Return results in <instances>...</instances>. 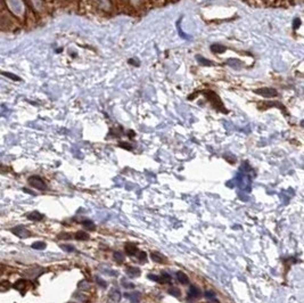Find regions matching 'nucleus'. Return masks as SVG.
<instances>
[{
  "instance_id": "dca6fc26",
  "label": "nucleus",
  "mask_w": 304,
  "mask_h": 303,
  "mask_svg": "<svg viewBox=\"0 0 304 303\" xmlns=\"http://www.w3.org/2000/svg\"><path fill=\"white\" fill-rule=\"evenodd\" d=\"M27 219L32 220V221H40V220L43 219V214L38 212V211H33V212L27 214Z\"/></svg>"
},
{
  "instance_id": "7ed1b4c3",
  "label": "nucleus",
  "mask_w": 304,
  "mask_h": 303,
  "mask_svg": "<svg viewBox=\"0 0 304 303\" xmlns=\"http://www.w3.org/2000/svg\"><path fill=\"white\" fill-rule=\"evenodd\" d=\"M29 285H31L29 280L20 279V280H17L16 283L14 284V288H15V290H17L18 292H21V293H22V295H23V294L26 292L27 288H29Z\"/></svg>"
},
{
  "instance_id": "9d476101",
  "label": "nucleus",
  "mask_w": 304,
  "mask_h": 303,
  "mask_svg": "<svg viewBox=\"0 0 304 303\" xmlns=\"http://www.w3.org/2000/svg\"><path fill=\"white\" fill-rule=\"evenodd\" d=\"M256 93H260L264 97H273L277 95V92L273 89H269V88H264V89H259L256 90Z\"/></svg>"
},
{
  "instance_id": "6ab92c4d",
  "label": "nucleus",
  "mask_w": 304,
  "mask_h": 303,
  "mask_svg": "<svg viewBox=\"0 0 304 303\" xmlns=\"http://www.w3.org/2000/svg\"><path fill=\"white\" fill-rule=\"evenodd\" d=\"M211 50L214 54H221V53H223V51H225L226 48L223 46H221V45H212Z\"/></svg>"
},
{
  "instance_id": "4be33fe9",
  "label": "nucleus",
  "mask_w": 304,
  "mask_h": 303,
  "mask_svg": "<svg viewBox=\"0 0 304 303\" xmlns=\"http://www.w3.org/2000/svg\"><path fill=\"white\" fill-rule=\"evenodd\" d=\"M113 258H114V260H115L117 263H122L123 261H124V257H123V254L121 253V252H114L113 253Z\"/></svg>"
},
{
  "instance_id": "4468645a",
  "label": "nucleus",
  "mask_w": 304,
  "mask_h": 303,
  "mask_svg": "<svg viewBox=\"0 0 304 303\" xmlns=\"http://www.w3.org/2000/svg\"><path fill=\"white\" fill-rule=\"evenodd\" d=\"M177 278H178L179 283H181L182 285H188L189 284L188 276H187L185 272H182V271H178V272H177Z\"/></svg>"
},
{
  "instance_id": "473e14b6",
  "label": "nucleus",
  "mask_w": 304,
  "mask_h": 303,
  "mask_svg": "<svg viewBox=\"0 0 304 303\" xmlns=\"http://www.w3.org/2000/svg\"><path fill=\"white\" fill-rule=\"evenodd\" d=\"M69 303H72V302H69Z\"/></svg>"
},
{
  "instance_id": "393cba45",
  "label": "nucleus",
  "mask_w": 304,
  "mask_h": 303,
  "mask_svg": "<svg viewBox=\"0 0 304 303\" xmlns=\"http://www.w3.org/2000/svg\"><path fill=\"white\" fill-rule=\"evenodd\" d=\"M138 260L140 262H146L147 261V253L146 252H139L138 254Z\"/></svg>"
},
{
  "instance_id": "c756f323",
  "label": "nucleus",
  "mask_w": 304,
  "mask_h": 303,
  "mask_svg": "<svg viewBox=\"0 0 304 303\" xmlns=\"http://www.w3.org/2000/svg\"><path fill=\"white\" fill-rule=\"evenodd\" d=\"M79 287H80V288H82V290H89V288H90L89 284L87 283V282H81V283H80V285H79Z\"/></svg>"
},
{
  "instance_id": "2f4dec72",
  "label": "nucleus",
  "mask_w": 304,
  "mask_h": 303,
  "mask_svg": "<svg viewBox=\"0 0 304 303\" xmlns=\"http://www.w3.org/2000/svg\"><path fill=\"white\" fill-rule=\"evenodd\" d=\"M3 74H5V75H7V77H8V78H12V79H14V80H15V81H18V80H20L18 78L15 77V75H13V74H8V73H3Z\"/></svg>"
},
{
  "instance_id": "412c9836",
  "label": "nucleus",
  "mask_w": 304,
  "mask_h": 303,
  "mask_svg": "<svg viewBox=\"0 0 304 303\" xmlns=\"http://www.w3.org/2000/svg\"><path fill=\"white\" fill-rule=\"evenodd\" d=\"M10 287H12V284H10L8 280H2V282L0 283V291H1V292H6L7 290H9Z\"/></svg>"
},
{
  "instance_id": "f3484780",
  "label": "nucleus",
  "mask_w": 304,
  "mask_h": 303,
  "mask_svg": "<svg viewBox=\"0 0 304 303\" xmlns=\"http://www.w3.org/2000/svg\"><path fill=\"white\" fill-rule=\"evenodd\" d=\"M82 226L86 230H95L96 229V225H95L91 220H83Z\"/></svg>"
},
{
  "instance_id": "2eb2a0df",
  "label": "nucleus",
  "mask_w": 304,
  "mask_h": 303,
  "mask_svg": "<svg viewBox=\"0 0 304 303\" xmlns=\"http://www.w3.org/2000/svg\"><path fill=\"white\" fill-rule=\"evenodd\" d=\"M124 296L126 299H129L132 303H138L139 300H140V293L139 292H135V293H126Z\"/></svg>"
},
{
  "instance_id": "aec40b11",
  "label": "nucleus",
  "mask_w": 304,
  "mask_h": 303,
  "mask_svg": "<svg viewBox=\"0 0 304 303\" xmlns=\"http://www.w3.org/2000/svg\"><path fill=\"white\" fill-rule=\"evenodd\" d=\"M172 280V277L170 276L169 273L162 272V275L159 276V283H170Z\"/></svg>"
},
{
  "instance_id": "a878e982",
  "label": "nucleus",
  "mask_w": 304,
  "mask_h": 303,
  "mask_svg": "<svg viewBox=\"0 0 304 303\" xmlns=\"http://www.w3.org/2000/svg\"><path fill=\"white\" fill-rule=\"evenodd\" d=\"M96 282H97V284H98L99 286L102 287V288H106V287H107V283H106L105 280H102L99 276L96 277Z\"/></svg>"
},
{
  "instance_id": "bb28decb",
  "label": "nucleus",
  "mask_w": 304,
  "mask_h": 303,
  "mask_svg": "<svg viewBox=\"0 0 304 303\" xmlns=\"http://www.w3.org/2000/svg\"><path fill=\"white\" fill-rule=\"evenodd\" d=\"M205 296L207 297V299H211V300H215V293L214 292H212V291H206L205 292Z\"/></svg>"
},
{
  "instance_id": "423d86ee",
  "label": "nucleus",
  "mask_w": 304,
  "mask_h": 303,
  "mask_svg": "<svg viewBox=\"0 0 304 303\" xmlns=\"http://www.w3.org/2000/svg\"><path fill=\"white\" fill-rule=\"evenodd\" d=\"M42 272H45V269L41 268L40 266H33V267H31L30 269L26 270V275L30 277H38Z\"/></svg>"
},
{
  "instance_id": "20e7f679",
  "label": "nucleus",
  "mask_w": 304,
  "mask_h": 303,
  "mask_svg": "<svg viewBox=\"0 0 304 303\" xmlns=\"http://www.w3.org/2000/svg\"><path fill=\"white\" fill-rule=\"evenodd\" d=\"M8 5H9L10 9L14 13L21 14L23 12V2L22 0H8Z\"/></svg>"
},
{
  "instance_id": "f03ea898",
  "label": "nucleus",
  "mask_w": 304,
  "mask_h": 303,
  "mask_svg": "<svg viewBox=\"0 0 304 303\" xmlns=\"http://www.w3.org/2000/svg\"><path fill=\"white\" fill-rule=\"evenodd\" d=\"M12 233L20 238H27L31 236V231L24 226H17L12 228Z\"/></svg>"
},
{
  "instance_id": "1a4fd4ad",
  "label": "nucleus",
  "mask_w": 304,
  "mask_h": 303,
  "mask_svg": "<svg viewBox=\"0 0 304 303\" xmlns=\"http://www.w3.org/2000/svg\"><path fill=\"white\" fill-rule=\"evenodd\" d=\"M121 299V293L119 290H113L109 294L108 303H117Z\"/></svg>"
},
{
  "instance_id": "cd10ccee",
  "label": "nucleus",
  "mask_w": 304,
  "mask_h": 303,
  "mask_svg": "<svg viewBox=\"0 0 304 303\" xmlns=\"http://www.w3.org/2000/svg\"><path fill=\"white\" fill-rule=\"evenodd\" d=\"M60 247H62L64 251H66V252H74V251H75V247L72 246V245H62Z\"/></svg>"
},
{
  "instance_id": "7c9ffc66",
  "label": "nucleus",
  "mask_w": 304,
  "mask_h": 303,
  "mask_svg": "<svg viewBox=\"0 0 304 303\" xmlns=\"http://www.w3.org/2000/svg\"><path fill=\"white\" fill-rule=\"evenodd\" d=\"M148 278H149V279H150V280H154V282H157V283H159V276H157V275H152V273H150V275H148Z\"/></svg>"
},
{
  "instance_id": "ddd939ff",
  "label": "nucleus",
  "mask_w": 304,
  "mask_h": 303,
  "mask_svg": "<svg viewBox=\"0 0 304 303\" xmlns=\"http://www.w3.org/2000/svg\"><path fill=\"white\" fill-rule=\"evenodd\" d=\"M74 238H75L76 240H88L90 238L89 234L86 233V231H83V230H79V231H76L75 235H74Z\"/></svg>"
},
{
  "instance_id": "39448f33",
  "label": "nucleus",
  "mask_w": 304,
  "mask_h": 303,
  "mask_svg": "<svg viewBox=\"0 0 304 303\" xmlns=\"http://www.w3.org/2000/svg\"><path fill=\"white\" fill-rule=\"evenodd\" d=\"M206 96H207L208 100H210L218 110H222L223 112H226V111L223 110V105H222L221 102H220V98H219L214 92H206Z\"/></svg>"
},
{
  "instance_id": "b1692460",
  "label": "nucleus",
  "mask_w": 304,
  "mask_h": 303,
  "mask_svg": "<svg viewBox=\"0 0 304 303\" xmlns=\"http://www.w3.org/2000/svg\"><path fill=\"white\" fill-rule=\"evenodd\" d=\"M121 283H122V285L126 288H133L135 287V284H132V283H130V282H126V278H122V280H121Z\"/></svg>"
},
{
  "instance_id": "6e6552de",
  "label": "nucleus",
  "mask_w": 304,
  "mask_h": 303,
  "mask_svg": "<svg viewBox=\"0 0 304 303\" xmlns=\"http://www.w3.org/2000/svg\"><path fill=\"white\" fill-rule=\"evenodd\" d=\"M126 275H128V277H130V278H135V277L140 276L141 271H140V269L137 268V267H128V268L126 269Z\"/></svg>"
},
{
  "instance_id": "9b49d317",
  "label": "nucleus",
  "mask_w": 304,
  "mask_h": 303,
  "mask_svg": "<svg viewBox=\"0 0 304 303\" xmlns=\"http://www.w3.org/2000/svg\"><path fill=\"white\" fill-rule=\"evenodd\" d=\"M150 257H152L153 261H155V262H157V263H165L166 262V258L164 257V255H162L161 253H159V252H153Z\"/></svg>"
},
{
  "instance_id": "f257e3e1",
  "label": "nucleus",
  "mask_w": 304,
  "mask_h": 303,
  "mask_svg": "<svg viewBox=\"0 0 304 303\" xmlns=\"http://www.w3.org/2000/svg\"><path fill=\"white\" fill-rule=\"evenodd\" d=\"M29 183H30L33 188H36V189H38V190H45L47 188L46 182L38 176L30 177V178H29Z\"/></svg>"
},
{
  "instance_id": "c85d7f7f",
  "label": "nucleus",
  "mask_w": 304,
  "mask_h": 303,
  "mask_svg": "<svg viewBox=\"0 0 304 303\" xmlns=\"http://www.w3.org/2000/svg\"><path fill=\"white\" fill-rule=\"evenodd\" d=\"M58 239H71V235H69V234H66V233H62V234H59L58 235Z\"/></svg>"
},
{
  "instance_id": "5701e85b",
  "label": "nucleus",
  "mask_w": 304,
  "mask_h": 303,
  "mask_svg": "<svg viewBox=\"0 0 304 303\" xmlns=\"http://www.w3.org/2000/svg\"><path fill=\"white\" fill-rule=\"evenodd\" d=\"M169 294L174 297H180L181 292H180V290L177 288V287H171V288H169Z\"/></svg>"
},
{
  "instance_id": "0eeeda50",
  "label": "nucleus",
  "mask_w": 304,
  "mask_h": 303,
  "mask_svg": "<svg viewBox=\"0 0 304 303\" xmlns=\"http://www.w3.org/2000/svg\"><path fill=\"white\" fill-rule=\"evenodd\" d=\"M199 296H201V290H199L198 287H196V286H194V285H192V286H190V288H189L187 300H188V301L195 300V299H197V297H199Z\"/></svg>"
},
{
  "instance_id": "a211bd4d",
  "label": "nucleus",
  "mask_w": 304,
  "mask_h": 303,
  "mask_svg": "<svg viewBox=\"0 0 304 303\" xmlns=\"http://www.w3.org/2000/svg\"><path fill=\"white\" fill-rule=\"evenodd\" d=\"M46 243L45 242H40V240H38V242H34L33 244H32V249H34V250H45L46 249Z\"/></svg>"
},
{
  "instance_id": "f8f14e48",
  "label": "nucleus",
  "mask_w": 304,
  "mask_h": 303,
  "mask_svg": "<svg viewBox=\"0 0 304 303\" xmlns=\"http://www.w3.org/2000/svg\"><path fill=\"white\" fill-rule=\"evenodd\" d=\"M137 252H138V249H137V246H135V244L128 243L126 245V253L128 254V255L132 257V255H135Z\"/></svg>"
}]
</instances>
